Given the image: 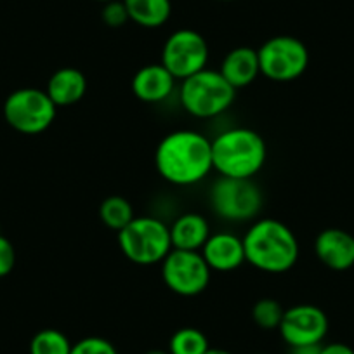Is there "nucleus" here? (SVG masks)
<instances>
[{
  "instance_id": "24",
  "label": "nucleus",
  "mask_w": 354,
  "mask_h": 354,
  "mask_svg": "<svg viewBox=\"0 0 354 354\" xmlns=\"http://www.w3.org/2000/svg\"><path fill=\"white\" fill-rule=\"evenodd\" d=\"M101 18H103L104 25L110 26V28H120L125 23L131 21L124 0H110V2H106L103 11H101Z\"/></svg>"
},
{
  "instance_id": "3",
  "label": "nucleus",
  "mask_w": 354,
  "mask_h": 354,
  "mask_svg": "<svg viewBox=\"0 0 354 354\" xmlns=\"http://www.w3.org/2000/svg\"><path fill=\"white\" fill-rule=\"evenodd\" d=\"M268 146L259 132L233 127L212 139L214 170L223 177L254 179L264 167Z\"/></svg>"
},
{
  "instance_id": "7",
  "label": "nucleus",
  "mask_w": 354,
  "mask_h": 354,
  "mask_svg": "<svg viewBox=\"0 0 354 354\" xmlns=\"http://www.w3.org/2000/svg\"><path fill=\"white\" fill-rule=\"evenodd\" d=\"M56 113L57 106L47 96L46 88H18L9 94L4 103L6 122L26 136L46 132L56 120Z\"/></svg>"
},
{
  "instance_id": "13",
  "label": "nucleus",
  "mask_w": 354,
  "mask_h": 354,
  "mask_svg": "<svg viewBox=\"0 0 354 354\" xmlns=\"http://www.w3.org/2000/svg\"><path fill=\"white\" fill-rule=\"evenodd\" d=\"M315 254L328 270H351L354 266V236L340 227H326L316 236Z\"/></svg>"
},
{
  "instance_id": "22",
  "label": "nucleus",
  "mask_w": 354,
  "mask_h": 354,
  "mask_svg": "<svg viewBox=\"0 0 354 354\" xmlns=\"http://www.w3.org/2000/svg\"><path fill=\"white\" fill-rule=\"evenodd\" d=\"M285 309L277 299L262 297L252 308V319L262 330H278Z\"/></svg>"
},
{
  "instance_id": "15",
  "label": "nucleus",
  "mask_w": 354,
  "mask_h": 354,
  "mask_svg": "<svg viewBox=\"0 0 354 354\" xmlns=\"http://www.w3.org/2000/svg\"><path fill=\"white\" fill-rule=\"evenodd\" d=\"M219 73L236 91L254 84L259 75H261L257 49L245 46L231 49L224 56L223 63H221Z\"/></svg>"
},
{
  "instance_id": "20",
  "label": "nucleus",
  "mask_w": 354,
  "mask_h": 354,
  "mask_svg": "<svg viewBox=\"0 0 354 354\" xmlns=\"http://www.w3.org/2000/svg\"><path fill=\"white\" fill-rule=\"evenodd\" d=\"M210 349V342L202 330L195 326H185L172 333L169 340L170 354H205Z\"/></svg>"
},
{
  "instance_id": "2",
  "label": "nucleus",
  "mask_w": 354,
  "mask_h": 354,
  "mask_svg": "<svg viewBox=\"0 0 354 354\" xmlns=\"http://www.w3.org/2000/svg\"><path fill=\"white\" fill-rule=\"evenodd\" d=\"M245 259L262 273H287L297 264L301 247L294 231L271 217L257 219L243 234Z\"/></svg>"
},
{
  "instance_id": "26",
  "label": "nucleus",
  "mask_w": 354,
  "mask_h": 354,
  "mask_svg": "<svg viewBox=\"0 0 354 354\" xmlns=\"http://www.w3.org/2000/svg\"><path fill=\"white\" fill-rule=\"evenodd\" d=\"M322 354H354V349L347 346V344L332 342L325 344V346L322 347Z\"/></svg>"
},
{
  "instance_id": "1",
  "label": "nucleus",
  "mask_w": 354,
  "mask_h": 354,
  "mask_svg": "<svg viewBox=\"0 0 354 354\" xmlns=\"http://www.w3.org/2000/svg\"><path fill=\"white\" fill-rule=\"evenodd\" d=\"M155 167L170 185L181 188L198 185L214 170L212 139L189 129L170 132L156 146Z\"/></svg>"
},
{
  "instance_id": "19",
  "label": "nucleus",
  "mask_w": 354,
  "mask_h": 354,
  "mask_svg": "<svg viewBox=\"0 0 354 354\" xmlns=\"http://www.w3.org/2000/svg\"><path fill=\"white\" fill-rule=\"evenodd\" d=\"M134 209H132V203L127 198L120 195L108 196L103 200L100 207V219L101 223L106 227L113 231H122L127 224L132 223L134 219Z\"/></svg>"
},
{
  "instance_id": "6",
  "label": "nucleus",
  "mask_w": 354,
  "mask_h": 354,
  "mask_svg": "<svg viewBox=\"0 0 354 354\" xmlns=\"http://www.w3.org/2000/svg\"><path fill=\"white\" fill-rule=\"evenodd\" d=\"M212 212L227 223H247L262 209V192L254 179L223 177L214 181L209 192Z\"/></svg>"
},
{
  "instance_id": "16",
  "label": "nucleus",
  "mask_w": 354,
  "mask_h": 354,
  "mask_svg": "<svg viewBox=\"0 0 354 354\" xmlns=\"http://www.w3.org/2000/svg\"><path fill=\"white\" fill-rule=\"evenodd\" d=\"M46 93L57 108L73 106L87 93V78L78 68L63 66L50 75Z\"/></svg>"
},
{
  "instance_id": "23",
  "label": "nucleus",
  "mask_w": 354,
  "mask_h": 354,
  "mask_svg": "<svg viewBox=\"0 0 354 354\" xmlns=\"http://www.w3.org/2000/svg\"><path fill=\"white\" fill-rule=\"evenodd\" d=\"M70 354H120L117 347L104 337L88 335L73 344Z\"/></svg>"
},
{
  "instance_id": "18",
  "label": "nucleus",
  "mask_w": 354,
  "mask_h": 354,
  "mask_svg": "<svg viewBox=\"0 0 354 354\" xmlns=\"http://www.w3.org/2000/svg\"><path fill=\"white\" fill-rule=\"evenodd\" d=\"M129 19L142 28H160L172 12L170 0H124Z\"/></svg>"
},
{
  "instance_id": "27",
  "label": "nucleus",
  "mask_w": 354,
  "mask_h": 354,
  "mask_svg": "<svg viewBox=\"0 0 354 354\" xmlns=\"http://www.w3.org/2000/svg\"><path fill=\"white\" fill-rule=\"evenodd\" d=\"M322 347L319 346H297V347H288V354H322Z\"/></svg>"
},
{
  "instance_id": "31",
  "label": "nucleus",
  "mask_w": 354,
  "mask_h": 354,
  "mask_svg": "<svg viewBox=\"0 0 354 354\" xmlns=\"http://www.w3.org/2000/svg\"><path fill=\"white\" fill-rule=\"evenodd\" d=\"M221 2H230V0H221Z\"/></svg>"
},
{
  "instance_id": "9",
  "label": "nucleus",
  "mask_w": 354,
  "mask_h": 354,
  "mask_svg": "<svg viewBox=\"0 0 354 354\" xmlns=\"http://www.w3.org/2000/svg\"><path fill=\"white\" fill-rule=\"evenodd\" d=\"M212 270L200 252L177 250L162 261V280L170 292L181 297H196L209 288Z\"/></svg>"
},
{
  "instance_id": "17",
  "label": "nucleus",
  "mask_w": 354,
  "mask_h": 354,
  "mask_svg": "<svg viewBox=\"0 0 354 354\" xmlns=\"http://www.w3.org/2000/svg\"><path fill=\"white\" fill-rule=\"evenodd\" d=\"M169 227L172 248L177 250L200 252L212 234L209 221L198 212L181 214Z\"/></svg>"
},
{
  "instance_id": "25",
  "label": "nucleus",
  "mask_w": 354,
  "mask_h": 354,
  "mask_svg": "<svg viewBox=\"0 0 354 354\" xmlns=\"http://www.w3.org/2000/svg\"><path fill=\"white\" fill-rule=\"evenodd\" d=\"M16 266V250L11 240L0 234V278L11 274Z\"/></svg>"
},
{
  "instance_id": "28",
  "label": "nucleus",
  "mask_w": 354,
  "mask_h": 354,
  "mask_svg": "<svg viewBox=\"0 0 354 354\" xmlns=\"http://www.w3.org/2000/svg\"><path fill=\"white\" fill-rule=\"evenodd\" d=\"M205 354H233V353L227 349H219V347H210Z\"/></svg>"
},
{
  "instance_id": "12",
  "label": "nucleus",
  "mask_w": 354,
  "mask_h": 354,
  "mask_svg": "<svg viewBox=\"0 0 354 354\" xmlns=\"http://www.w3.org/2000/svg\"><path fill=\"white\" fill-rule=\"evenodd\" d=\"M205 262L212 271L231 273L247 262L245 259L243 238L231 231H217L209 236L203 248L200 250Z\"/></svg>"
},
{
  "instance_id": "14",
  "label": "nucleus",
  "mask_w": 354,
  "mask_h": 354,
  "mask_svg": "<svg viewBox=\"0 0 354 354\" xmlns=\"http://www.w3.org/2000/svg\"><path fill=\"white\" fill-rule=\"evenodd\" d=\"M176 77L162 63H151L139 68L131 82L132 94L148 104H158L169 100L176 91Z\"/></svg>"
},
{
  "instance_id": "8",
  "label": "nucleus",
  "mask_w": 354,
  "mask_h": 354,
  "mask_svg": "<svg viewBox=\"0 0 354 354\" xmlns=\"http://www.w3.org/2000/svg\"><path fill=\"white\" fill-rule=\"evenodd\" d=\"M257 56L262 77L280 84L297 80L309 66V50L297 37H271L259 47Z\"/></svg>"
},
{
  "instance_id": "10",
  "label": "nucleus",
  "mask_w": 354,
  "mask_h": 354,
  "mask_svg": "<svg viewBox=\"0 0 354 354\" xmlns=\"http://www.w3.org/2000/svg\"><path fill=\"white\" fill-rule=\"evenodd\" d=\"M209 56L210 50L205 37L192 28H181L167 37L160 63L176 77L177 82H181L205 70Z\"/></svg>"
},
{
  "instance_id": "29",
  "label": "nucleus",
  "mask_w": 354,
  "mask_h": 354,
  "mask_svg": "<svg viewBox=\"0 0 354 354\" xmlns=\"http://www.w3.org/2000/svg\"><path fill=\"white\" fill-rule=\"evenodd\" d=\"M145 354H170L169 351H163V349H149L146 351Z\"/></svg>"
},
{
  "instance_id": "5",
  "label": "nucleus",
  "mask_w": 354,
  "mask_h": 354,
  "mask_svg": "<svg viewBox=\"0 0 354 354\" xmlns=\"http://www.w3.org/2000/svg\"><path fill=\"white\" fill-rule=\"evenodd\" d=\"M122 254L138 266L162 264L172 250L170 227L158 217H134L131 224L118 231Z\"/></svg>"
},
{
  "instance_id": "30",
  "label": "nucleus",
  "mask_w": 354,
  "mask_h": 354,
  "mask_svg": "<svg viewBox=\"0 0 354 354\" xmlns=\"http://www.w3.org/2000/svg\"><path fill=\"white\" fill-rule=\"evenodd\" d=\"M97 2H103V4H106V2H110V0H97Z\"/></svg>"
},
{
  "instance_id": "11",
  "label": "nucleus",
  "mask_w": 354,
  "mask_h": 354,
  "mask_svg": "<svg viewBox=\"0 0 354 354\" xmlns=\"http://www.w3.org/2000/svg\"><path fill=\"white\" fill-rule=\"evenodd\" d=\"M328 316L315 304H295L285 309L278 332L288 347L319 346L328 333Z\"/></svg>"
},
{
  "instance_id": "4",
  "label": "nucleus",
  "mask_w": 354,
  "mask_h": 354,
  "mask_svg": "<svg viewBox=\"0 0 354 354\" xmlns=\"http://www.w3.org/2000/svg\"><path fill=\"white\" fill-rule=\"evenodd\" d=\"M183 110L195 118H216L226 113L236 100V88L231 87L219 70H205L185 78L177 88Z\"/></svg>"
},
{
  "instance_id": "21",
  "label": "nucleus",
  "mask_w": 354,
  "mask_h": 354,
  "mask_svg": "<svg viewBox=\"0 0 354 354\" xmlns=\"http://www.w3.org/2000/svg\"><path fill=\"white\" fill-rule=\"evenodd\" d=\"M73 342L66 333L56 328H44L33 335L30 354H70Z\"/></svg>"
}]
</instances>
